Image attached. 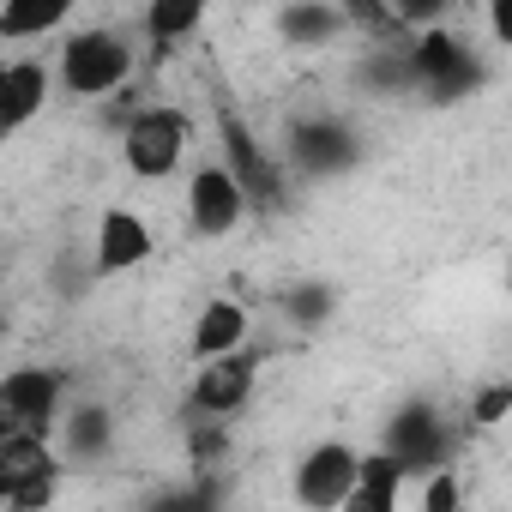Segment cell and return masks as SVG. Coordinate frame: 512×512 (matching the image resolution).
I'll use <instances>...</instances> for the list:
<instances>
[{
  "mask_svg": "<svg viewBox=\"0 0 512 512\" xmlns=\"http://www.w3.org/2000/svg\"><path fill=\"white\" fill-rule=\"evenodd\" d=\"M458 440H464V434H458L428 398H410V404L386 422V446H380V452L398 458V464L410 470V482H416V476H428V470H446L452 452H458Z\"/></svg>",
  "mask_w": 512,
  "mask_h": 512,
  "instance_id": "cell-6",
  "label": "cell"
},
{
  "mask_svg": "<svg viewBox=\"0 0 512 512\" xmlns=\"http://www.w3.org/2000/svg\"><path fill=\"white\" fill-rule=\"evenodd\" d=\"M193 157V115L181 103H145L121 127V169L133 181H169Z\"/></svg>",
  "mask_w": 512,
  "mask_h": 512,
  "instance_id": "cell-3",
  "label": "cell"
},
{
  "mask_svg": "<svg viewBox=\"0 0 512 512\" xmlns=\"http://www.w3.org/2000/svg\"><path fill=\"white\" fill-rule=\"evenodd\" d=\"M350 25H356V13L338 7V0H290V7L272 13V31L284 37V49H326Z\"/></svg>",
  "mask_w": 512,
  "mask_h": 512,
  "instance_id": "cell-15",
  "label": "cell"
},
{
  "mask_svg": "<svg viewBox=\"0 0 512 512\" xmlns=\"http://www.w3.org/2000/svg\"><path fill=\"white\" fill-rule=\"evenodd\" d=\"M284 151H290V163H302V169H320V175H332V169H350V163L362 157L356 133H350L338 115H308V121H296V127H290V139H284Z\"/></svg>",
  "mask_w": 512,
  "mask_h": 512,
  "instance_id": "cell-13",
  "label": "cell"
},
{
  "mask_svg": "<svg viewBox=\"0 0 512 512\" xmlns=\"http://www.w3.org/2000/svg\"><path fill=\"white\" fill-rule=\"evenodd\" d=\"M157 253V229L145 223V211L133 205H103L97 229H91V278H127L139 266H151Z\"/></svg>",
  "mask_w": 512,
  "mask_h": 512,
  "instance_id": "cell-8",
  "label": "cell"
},
{
  "mask_svg": "<svg viewBox=\"0 0 512 512\" xmlns=\"http://www.w3.org/2000/svg\"><path fill=\"white\" fill-rule=\"evenodd\" d=\"M0 73H7V55H0Z\"/></svg>",
  "mask_w": 512,
  "mask_h": 512,
  "instance_id": "cell-22",
  "label": "cell"
},
{
  "mask_svg": "<svg viewBox=\"0 0 512 512\" xmlns=\"http://www.w3.org/2000/svg\"><path fill=\"white\" fill-rule=\"evenodd\" d=\"M506 416H512V386H500V380H494V386H482V392L470 398V416H464V422L488 434V428H500Z\"/></svg>",
  "mask_w": 512,
  "mask_h": 512,
  "instance_id": "cell-21",
  "label": "cell"
},
{
  "mask_svg": "<svg viewBox=\"0 0 512 512\" xmlns=\"http://www.w3.org/2000/svg\"><path fill=\"white\" fill-rule=\"evenodd\" d=\"M187 229L193 235H205V241H223V235H235L241 223H247V193H241V181L223 169V163H199L193 175H187Z\"/></svg>",
  "mask_w": 512,
  "mask_h": 512,
  "instance_id": "cell-9",
  "label": "cell"
},
{
  "mask_svg": "<svg viewBox=\"0 0 512 512\" xmlns=\"http://www.w3.org/2000/svg\"><path fill=\"white\" fill-rule=\"evenodd\" d=\"M55 73V97H73V103H103L115 91L133 85L139 73V43L133 31L121 25H73L49 61Z\"/></svg>",
  "mask_w": 512,
  "mask_h": 512,
  "instance_id": "cell-1",
  "label": "cell"
},
{
  "mask_svg": "<svg viewBox=\"0 0 512 512\" xmlns=\"http://www.w3.org/2000/svg\"><path fill=\"white\" fill-rule=\"evenodd\" d=\"M67 368L55 362H25L0 374V440H55L67 416Z\"/></svg>",
  "mask_w": 512,
  "mask_h": 512,
  "instance_id": "cell-2",
  "label": "cell"
},
{
  "mask_svg": "<svg viewBox=\"0 0 512 512\" xmlns=\"http://www.w3.org/2000/svg\"><path fill=\"white\" fill-rule=\"evenodd\" d=\"M356 470H362V446L350 440H314L296 470H290V494L302 512H338L344 494L356 488Z\"/></svg>",
  "mask_w": 512,
  "mask_h": 512,
  "instance_id": "cell-7",
  "label": "cell"
},
{
  "mask_svg": "<svg viewBox=\"0 0 512 512\" xmlns=\"http://www.w3.org/2000/svg\"><path fill=\"white\" fill-rule=\"evenodd\" d=\"M205 0H151V7L139 13V31H133V43H145V49H157V55H169V49H181L187 37H199L205 31Z\"/></svg>",
  "mask_w": 512,
  "mask_h": 512,
  "instance_id": "cell-18",
  "label": "cell"
},
{
  "mask_svg": "<svg viewBox=\"0 0 512 512\" xmlns=\"http://www.w3.org/2000/svg\"><path fill=\"white\" fill-rule=\"evenodd\" d=\"M235 350H253V314L235 296H211L187 326V356L199 368V362H217V356H235Z\"/></svg>",
  "mask_w": 512,
  "mask_h": 512,
  "instance_id": "cell-12",
  "label": "cell"
},
{
  "mask_svg": "<svg viewBox=\"0 0 512 512\" xmlns=\"http://www.w3.org/2000/svg\"><path fill=\"white\" fill-rule=\"evenodd\" d=\"M67 458L55 440H0V512H49L61 500Z\"/></svg>",
  "mask_w": 512,
  "mask_h": 512,
  "instance_id": "cell-5",
  "label": "cell"
},
{
  "mask_svg": "<svg viewBox=\"0 0 512 512\" xmlns=\"http://www.w3.org/2000/svg\"><path fill=\"white\" fill-rule=\"evenodd\" d=\"M0 55H7V49H0ZM49 103H55V73H49V61H43L37 49L7 55V73H0V139L25 133Z\"/></svg>",
  "mask_w": 512,
  "mask_h": 512,
  "instance_id": "cell-10",
  "label": "cell"
},
{
  "mask_svg": "<svg viewBox=\"0 0 512 512\" xmlns=\"http://www.w3.org/2000/svg\"><path fill=\"white\" fill-rule=\"evenodd\" d=\"M217 127H223V157H217V163L241 181L247 205H253V199H278V193H284V163H278L272 151H260V133H253L235 109L217 115Z\"/></svg>",
  "mask_w": 512,
  "mask_h": 512,
  "instance_id": "cell-11",
  "label": "cell"
},
{
  "mask_svg": "<svg viewBox=\"0 0 512 512\" xmlns=\"http://www.w3.org/2000/svg\"><path fill=\"white\" fill-rule=\"evenodd\" d=\"M260 368H266L260 350H235V356L199 362L193 380H187V416L211 422V428H229L253 404V392H260Z\"/></svg>",
  "mask_w": 512,
  "mask_h": 512,
  "instance_id": "cell-4",
  "label": "cell"
},
{
  "mask_svg": "<svg viewBox=\"0 0 512 512\" xmlns=\"http://www.w3.org/2000/svg\"><path fill=\"white\" fill-rule=\"evenodd\" d=\"M67 31H73V0H0V49L7 55H25Z\"/></svg>",
  "mask_w": 512,
  "mask_h": 512,
  "instance_id": "cell-14",
  "label": "cell"
},
{
  "mask_svg": "<svg viewBox=\"0 0 512 512\" xmlns=\"http://www.w3.org/2000/svg\"><path fill=\"white\" fill-rule=\"evenodd\" d=\"M55 452L67 464H103L115 452V416H109V404H97V398L67 404V416L55 428Z\"/></svg>",
  "mask_w": 512,
  "mask_h": 512,
  "instance_id": "cell-16",
  "label": "cell"
},
{
  "mask_svg": "<svg viewBox=\"0 0 512 512\" xmlns=\"http://www.w3.org/2000/svg\"><path fill=\"white\" fill-rule=\"evenodd\" d=\"M284 308H290L302 326H320V320H332L338 290H332V284H296V290H284Z\"/></svg>",
  "mask_w": 512,
  "mask_h": 512,
  "instance_id": "cell-20",
  "label": "cell"
},
{
  "mask_svg": "<svg viewBox=\"0 0 512 512\" xmlns=\"http://www.w3.org/2000/svg\"><path fill=\"white\" fill-rule=\"evenodd\" d=\"M404 494H410V470L374 446V452H362L356 488L344 494V506H338V512H404Z\"/></svg>",
  "mask_w": 512,
  "mask_h": 512,
  "instance_id": "cell-17",
  "label": "cell"
},
{
  "mask_svg": "<svg viewBox=\"0 0 512 512\" xmlns=\"http://www.w3.org/2000/svg\"><path fill=\"white\" fill-rule=\"evenodd\" d=\"M416 512H464V482H458L452 464L446 470H428L416 482Z\"/></svg>",
  "mask_w": 512,
  "mask_h": 512,
  "instance_id": "cell-19",
  "label": "cell"
}]
</instances>
